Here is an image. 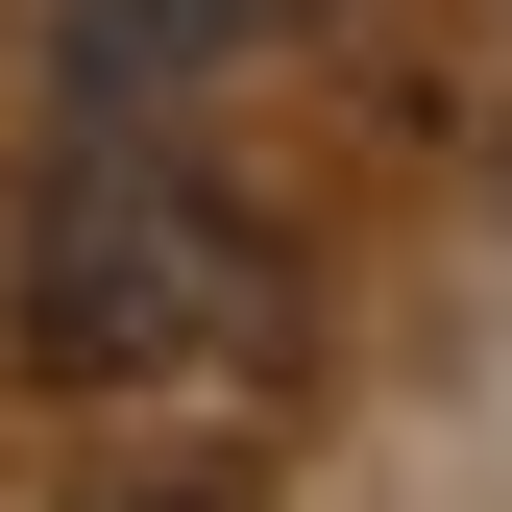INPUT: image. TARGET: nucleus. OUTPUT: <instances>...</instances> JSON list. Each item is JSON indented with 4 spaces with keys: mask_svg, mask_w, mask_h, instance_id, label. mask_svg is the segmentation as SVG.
<instances>
[{
    "mask_svg": "<svg viewBox=\"0 0 512 512\" xmlns=\"http://www.w3.org/2000/svg\"><path fill=\"white\" fill-rule=\"evenodd\" d=\"M244 49V0H74V122H147Z\"/></svg>",
    "mask_w": 512,
    "mask_h": 512,
    "instance_id": "nucleus-2",
    "label": "nucleus"
},
{
    "mask_svg": "<svg viewBox=\"0 0 512 512\" xmlns=\"http://www.w3.org/2000/svg\"><path fill=\"white\" fill-rule=\"evenodd\" d=\"M74 512H244V488H74Z\"/></svg>",
    "mask_w": 512,
    "mask_h": 512,
    "instance_id": "nucleus-3",
    "label": "nucleus"
},
{
    "mask_svg": "<svg viewBox=\"0 0 512 512\" xmlns=\"http://www.w3.org/2000/svg\"><path fill=\"white\" fill-rule=\"evenodd\" d=\"M25 342L74 366V391H293V342H317V293H293V244L220 196L196 147H147V122H74L49 147V196H25Z\"/></svg>",
    "mask_w": 512,
    "mask_h": 512,
    "instance_id": "nucleus-1",
    "label": "nucleus"
}]
</instances>
